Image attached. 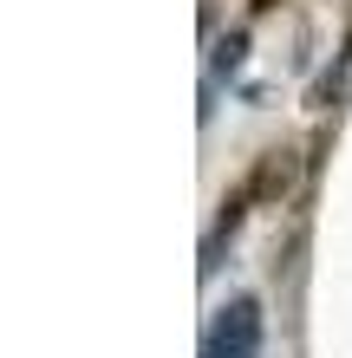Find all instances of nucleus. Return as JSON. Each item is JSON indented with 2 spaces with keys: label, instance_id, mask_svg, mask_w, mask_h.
Wrapping results in <instances>:
<instances>
[{
  "label": "nucleus",
  "instance_id": "obj_1",
  "mask_svg": "<svg viewBox=\"0 0 352 358\" xmlns=\"http://www.w3.org/2000/svg\"><path fill=\"white\" fill-rule=\"evenodd\" d=\"M261 352V300H229L202 332V358H255Z\"/></svg>",
  "mask_w": 352,
  "mask_h": 358
}]
</instances>
